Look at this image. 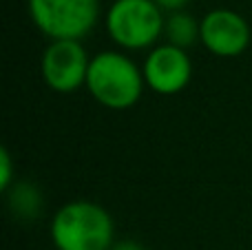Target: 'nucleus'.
<instances>
[{
	"label": "nucleus",
	"instance_id": "4",
	"mask_svg": "<svg viewBox=\"0 0 252 250\" xmlns=\"http://www.w3.org/2000/svg\"><path fill=\"white\" fill-rule=\"evenodd\" d=\"M33 25L47 38L82 40L93 31L100 18L97 0H27Z\"/></svg>",
	"mask_w": 252,
	"mask_h": 250
},
{
	"label": "nucleus",
	"instance_id": "1",
	"mask_svg": "<svg viewBox=\"0 0 252 250\" xmlns=\"http://www.w3.org/2000/svg\"><path fill=\"white\" fill-rule=\"evenodd\" d=\"M87 89L93 100L111 111H126L137 104L146 89L144 71L122 51H100L91 58Z\"/></svg>",
	"mask_w": 252,
	"mask_h": 250
},
{
	"label": "nucleus",
	"instance_id": "7",
	"mask_svg": "<svg viewBox=\"0 0 252 250\" xmlns=\"http://www.w3.org/2000/svg\"><path fill=\"white\" fill-rule=\"evenodd\" d=\"M250 25L230 9H215L201 18V44L217 58H237L250 47Z\"/></svg>",
	"mask_w": 252,
	"mask_h": 250
},
{
	"label": "nucleus",
	"instance_id": "10",
	"mask_svg": "<svg viewBox=\"0 0 252 250\" xmlns=\"http://www.w3.org/2000/svg\"><path fill=\"white\" fill-rule=\"evenodd\" d=\"M13 184V162H11V155H9L7 146L0 149V190H11Z\"/></svg>",
	"mask_w": 252,
	"mask_h": 250
},
{
	"label": "nucleus",
	"instance_id": "6",
	"mask_svg": "<svg viewBox=\"0 0 252 250\" xmlns=\"http://www.w3.org/2000/svg\"><path fill=\"white\" fill-rule=\"evenodd\" d=\"M142 71L151 91L159 95H177L192 78V60L184 49L166 42L148 51Z\"/></svg>",
	"mask_w": 252,
	"mask_h": 250
},
{
	"label": "nucleus",
	"instance_id": "9",
	"mask_svg": "<svg viewBox=\"0 0 252 250\" xmlns=\"http://www.w3.org/2000/svg\"><path fill=\"white\" fill-rule=\"evenodd\" d=\"M9 206H11V211L16 213L20 219H33V217H38L40 213H42L44 202H42L40 190L35 188L33 184L20 182V184L13 186L11 197H9Z\"/></svg>",
	"mask_w": 252,
	"mask_h": 250
},
{
	"label": "nucleus",
	"instance_id": "5",
	"mask_svg": "<svg viewBox=\"0 0 252 250\" xmlns=\"http://www.w3.org/2000/svg\"><path fill=\"white\" fill-rule=\"evenodd\" d=\"M91 58L78 40H53L42 53V78L51 91L73 93L87 87Z\"/></svg>",
	"mask_w": 252,
	"mask_h": 250
},
{
	"label": "nucleus",
	"instance_id": "2",
	"mask_svg": "<svg viewBox=\"0 0 252 250\" xmlns=\"http://www.w3.org/2000/svg\"><path fill=\"white\" fill-rule=\"evenodd\" d=\"M113 235L109 211L87 199L64 204L51 219V239L58 250H111Z\"/></svg>",
	"mask_w": 252,
	"mask_h": 250
},
{
	"label": "nucleus",
	"instance_id": "12",
	"mask_svg": "<svg viewBox=\"0 0 252 250\" xmlns=\"http://www.w3.org/2000/svg\"><path fill=\"white\" fill-rule=\"evenodd\" d=\"M111 250H148L146 246H142L139 242H133V239H124V242H118Z\"/></svg>",
	"mask_w": 252,
	"mask_h": 250
},
{
	"label": "nucleus",
	"instance_id": "8",
	"mask_svg": "<svg viewBox=\"0 0 252 250\" xmlns=\"http://www.w3.org/2000/svg\"><path fill=\"white\" fill-rule=\"evenodd\" d=\"M164 35H166V40H168V44L186 51L197 40H201V22H197L195 18L186 11H175V13H170L168 20H166Z\"/></svg>",
	"mask_w": 252,
	"mask_h": 250
},
{
	"label": "nucleus",
	"instance_id": "3",
	"mask_svg": "<svg viewBox=\"0 0 252 250\" xmlns=\"http://www.w3.org/2000/svg\"><path fill=\"white\" fill-rule=\"evenodd\" d=\"M164 16L155 0H115L106 13V31L111 40L126 51L157 47L164 33Z\"/></svg>",
	"mask_w": 252,
	"mask_h": 250
},
{
	"label": "nucleus",
	"instance_id": "11",
	"mask_svg": "<svg viewBox=\"0 0 252 250\" xmlns=\"http://www.w3.org/2000/svg\"><path fill=\"white\" fill-rule=\"evenodd\" d=\"M155 4L161 9V11L175 13V11H182V9L188 4V0H155Z\"/></svg>",
	"mask_w": 252,
	"mask_h": 250
}]
</instances>
